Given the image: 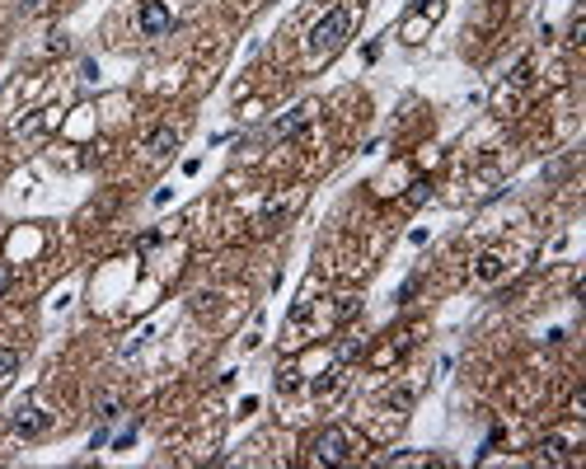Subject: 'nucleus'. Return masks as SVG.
<instances>
[{"instance_id":"nucleus-1","label":"nucleus","mask_w":586,"mask_h":469,"mask_svg":"<svg viewBox=\"0 0 586 469\" xmlns=\"http://www.w3.org/2000/svg\"><path fill=\"white\" fill-rule=\"evenodd\" d=\"M352 24H356V15L347 10V5H338V10H328L314 29H309V52L314 57H328V52H338L342 43H347V33H352Z\"/></svg>"},{"instance_id":"nucleus-2","label":"nucleus","mask_w":586,"mask_h":469,"mask_svg":"<svg viewBox=\"0 0 586 469\" xmlns=\"http://www.w3.org/2000/svg\"><path fill=\"white\" fill-rule=\"evenodd\" d=\"M314 460H319V465H347V460H352V437H347L342 427H324V432L314 437Z\"/></svg>"},{"instance_id":"nucleus-3","label":"nucleus","mask_w":586,"mask_h":469,"mask_svg":"<svg viewBox=\"0 0 586 469\" xmlns=\"http://www.w3.org/2000/svg\"><path fill=\"white\" fill-rule=\"evenodd\" d=\"M137 24H141V33H146V38H165V33L174 29V15H169V5H165V0H146Z\"/></svg>"},{"instance_id":"nucleus-4","label":"nucleus","mask_w":586,"mask_h":469,"mask_svg":"<svg viewBox=\"0 0 586 469\" xmlns=\"http://www.w3.org/2000/svg\"><path fill=\"white\" fill-rule=\"evenodd\" d=\"M309 118H314V108H309V104H295V108L286 113V118H281L277 127H272V136H277V141H291V136H300V132L309 127Z\"/></svg>"},{"instance_id":"nucleus-5","label":"nucleus","mask_w":586,"mask_h":469,"mask_svg":"<svg viewBox=\"0 0 586 469\" xmlns=\"http://www.w3.org/2000/svg\"><path fill=\"white\" fill-rule=\"evenodd\" d=\"M47 427H52V413H43V408H19V413H15V432H19V437H43V432H47Z\"/></svg>"},{"instance_id":"nucleus-6","label":"nucleus","mask_w":586,"mask_h":469,"mask_svg":"<svg viewBox=\"0 0 586 469\" xmlns=\"http://www.w3.org/2000/svg\"><path fill=\"white\" fill-rule=\"evenodd\" d=\"M146 150H151V155H174V150H179V132H174V127H155L151 136H146Z\"/></svg>"},{"instance_id":"nucleus-7","label":"nucleus","mask_w":586,"mask_h":469,"mask_svg":"<svg viewBox=\"0 0 586 469\" xmlns=\"http://www.w3.org/2000/svg\"><path fill=\"white\" fill-rule=\"evenodd\" d=\"M474 272H478V281H497L502 277V258H497V253H483Z\"/></svg>"},{"instance_id":"nucleus-8","label":"nucleus","mask_w":586,"mask_h":469,"mask_svg":"<svg viewBox=\"0 0 586 469\" xmlns=\"http://www.w3.org/2000/svg\"><path fill=\"white\" fill-rule=\"evenodd\" d=\"M19 371V352L15 347H0V380H10Z\"/></svg>"},{"instance_id":"nucleus-9","label":"nucleus","mask_w":586,"mask_h":469,"mask_svg":"<svg viewBox=\"0 0 586 469\" xmlns=\"http://www.w3.org/2000/svg\"><path fill=\"white\" fill-rule=\"evenodd\" d=\"M540 451L549 455V460H563V455H568V441H563V437H544V441H540Z\"/></svg>"},{"instance_id":"nucleus-10","label":"nucleus","mask_w":586,"mask_h":469,"mask_svg":"<svg viewBox=\"0 0 586 469\" xmlns=\"http://www.w3.org/2000/svg\"><path fill=\"white\" fill-rule=\"evenodd\" d=\"M295 385H300V371H295V366L277 371V390H295Z\"/></svg>"},{"instance_id":"nucleus-11","label":"nucleus","mask_w":586,"mask_h":469,"mask_svg":"<svg viewBox=\"0 0 586 469\" xmlns=\"http://www.w3.org/2000/svg\"><path fill=\"white\" fill-rule=\"evenodd\" d=\"M385 404H389V408H408V404H413V390H389Z\"/></svg>"},{"instance_id":"nucleus-12","label":"nucleus","mask_w":586,"mask_h":469,"mask_svg":"<svg viewBox=\"0 0 586 469\" xmlns=\"http://www.w3.org/2000/svg\"><path fill=\"white\" fill-rule=\"evenodd\" d=\"M333 385H338V371H328L324 380H314V394H328V390H333Z\"/></svg>"},{"instance_id":"nucleus-13","label":"nucleus","mask_w":586,"mask_h":469,"mask_svg":"<svg viewBox=\"0 0 586 469\" xmlns=\"http://www.w3.org/2000/svg\"><path fill=\"white\" fill-rule=\"evenodd\" d=\"M530 80V62H516V71H511V85H525Z\"/></svg>"},{"instance_id":"nucleus-14","label":"nucleus","mask_w":586,"mask_h":469,"mask_svg":"<svg viewBox=\"0 0 586 469\" xmlns=\"http://www.w3.org/2000/svg\"><path fill=\"white\" fill-rule=\"evenodd\" d=\"M413 291H417V277H408V281L399 286V305H403V300H413Z\"/></svg>"},{"instance_id":"nucleus-15","label":"nucleus","mask_w":586,"mask_h":469,"mask_svg":"<svg viewBox=\"0 0 586 469\" xmlns=\"http://www.w3.org/2000/svg\"><path fill=\"white\" fill-rule=\"evenodd\" d=\"M568 38H572V43H582V10L572 15V29H568Z\"/></svg>"},{"instance_id":"nucleus-16","label":"nucleus","mask_w":586,"mask_h":469,"mask_svg":"<svg viewBox=\"0 0 586 469\" xmlns=\"http://www.w3.org/2000/svg\"><path fill=\"white\" fill-rule=\"evenodd\" d=\"M47 52H66V33H52V38H47Z\"/></svg>"},{"instance_id":"nucleus-17","label":"nucleus","mask_w":586,"mask_h":469,"mask_svg":"<svg viewBox=\"0 0 586 469\" xmlns=\"http://www.w3.org/2000/svg\"><path fill=\"white\" fill-rule=\"evenodd\" d=\"M80 76H85V80H99V66H94L90 57H85V62H80Z\"/></svg>"},{"instance_id":"nucleus-18","label":"nucleus","mask_w":586,"mask_h":469,"mask_svg":"<svg viewBox=\"0 0 586 469\" xmlns=\"http://www.w3.org/2000/svg\"><path fill=\"white\" fill-rule=\"evenodd\" d=\"M10 277H15V272H10V263H0V296H5V286H10Z\"/></svg>"}]
</instances>
